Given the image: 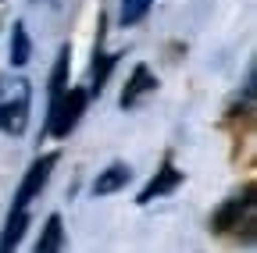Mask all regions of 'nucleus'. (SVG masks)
I'll return each mask as SVG.
<instances>
[{"label": "nucleus", "instance_id": "f257e3e1", "mask_svg": "<svg viewBox=\"0 0 257 253\" xmlns=\"http://www.w3.org/2000/svg\"><path fill=\"white\" fill-rule=\"evenodd\" d=\"M32 86L22 75H0V132L22 136L29 125Z\"/></svg>", "mask_w": 257, "mask_h": 253}, {"label": "nucleus", "instance_id": "f03ea898", "mask_svg": "<svg viewBox=\"0 0 257 253\" xmlns=\"http://www.w3.org/2000/svg\"><path fill=\"white\" fill-rule=\"evenodd\" d=\"M86 104H89V89H68V86H64V93L57 100H50V107H47L43 136L68 139L75 132V125L82 121V114H86Z\"/></svg>", "mask_w": 257, "mask_h": 253}, {"label": "nucleus", "instance_id": "7ed1b4c3", "mask_svg": "<svg viewBox=\"0 0 257 253\" xmlns=\"http://www.w3.org/2000/svg\"><path fill=\"white\" fill-rule=\"evenodd\" d=\"M253 221H257V203H253V185L243 189V196H232V200H225L214 217H211V228L218 235H229V232H239V228H253Z\"/></svg>", "mask_w": 257, "mask_h": 253}, {"label": "nucleus", "instance_id": "20e7f679", "mask_svg": "<svg viewBox=\"0 0 257 253\" xmlns=\"http://www.w3.org/2000/svg\"><path fill=\"white\" fill-rule=\"evenodd\" d=\"M57 161H61V153H43V157H36V161L29 164V171L22 175L18 193H15V203H11V207H25V210H29V203L36 200L43 189H47V182H50V175H54Z\"/></svg>", "mask_w": 257, "mask_h": 253}, {"label": "nucleus", "instance_id": "39448f33", "mask_svg": "<svg viewBox=\"0 0 257 253\" xmlns=\"http://www.w3.org/2000/svg\"><path fill=\"white\" fill-rule=\"evenodd\" d=\"M121 54H107L104 50V15H100V25H96V40H93V61H89V97H100L114 65H118Z\"/></svg>", "mask_w": 257, "mask_h": 253}, {"label": "nucleus", "instance_id": "423d86ee", "mask_svg": "<svg viewBox=\"0 0 257 253\" xmlns=\"http://www.w3.org/2000/svg\"><path fill=\"white\" fill-rule=\"evenodd\" d=\"M182 185V171L172 164V157H165V164H161V171H154V178L140 189V196H136V203L140 207H147V203H154V200H161V196H168V193H175V189Z\"/></svg>", "mask_w": 257, "mask_h": 253}, {"label": "nucleus", "instance_id": "0eeeda50", "mask_svg": "<svg viewBox=\"0 0 257 253\" xmlns=\"http://www.w3.org/2000/svg\"><path fill=\"white\" fill-rule=\"evenodd\" d=\"M157 89V75L147 68V65H136L133 68V75H128V82H125V89H121V107L128 111V107H136L143 97H150V93Z\"/></svg>", "mask_w": 257, "mask_h": 253}, {"label": "nucleus", "instance_id": "6e6552de", "mask_svg": "<svg viewBox=\"0 0 257 253\" xmlns=\"http://www.w3.org/2000/svg\"><path fill=\"white\" fill-rule=\"evenodd\" d=\"M128 178H133V168H128V164H121V161L107 164L100 175L93 178V196H114V193H121V189L128 185Z\"/></svg>", "mask_w": 257, "mask_h": 253}, {"label": "nucleus", "instance_id": "1a4fd4ad", "mask_svg": "<svg viewBox=\"0 0 257 253\" xmlns=\"http://www.w3.org/2000/svg\"><path fill=\"white\" fill-rule=\"evenodd\" d=\"M25 228H29V210H25V207H11V214H8V221H4V232H0V253L18 249Z\"/></svg>", "mask_w": 257, "mask_h": 253}, {"label": "nucleus", "instance_id": "9d476101", "mask_svg": "<svg viewBox=\"0 0 257 253\" xmlns=\"http://www.w3.org/2000/svg\"><path fill=\"white\" fill-rule=\"evenodd\" d=\"M54 249H64V221L61 214H50L47 217V225L36 239V253H54Z\"/></svg>", "mask_w": 257, "mask_h": 253}, {"label": "nucleus", "instance_id": "9b49d317", "mask_svg": "<svg viewBox=\"0 0 257 253\" xmlns=\"http://www.w3.org/2000/svg\"><path fill=\"white\" fill-rule=\"evenodd\" d=\"M11 65L15 68H25L29 65V57H32V40H29V29H25V22H15L11 25Z\"/></svg>", "mask_w": 257, "mask_h": 253}, {"label": "nucleus", "instance_id": "f8f14e48", "mask_svg": "<svg viewBox=\"0 0 257 253\" xmlns=\"http://www.w3.org/2000/svg\"><path fill=\"white\" fill-rule=\"evenodd\" d=\"M150 4H154V0H121V25H136L147 11H150Z\"/></svg>", "mask_w": 257, "mask_h": 253}]
</instances>
